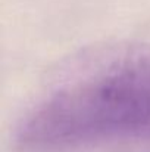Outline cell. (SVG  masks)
Masks as SVG:
<instances>
[{"label": "cell", "mask_w": 150, "mask_h": 152, "mask_svg": "<svg viewBox=\"0 0 150 152\" xmlns=\"http://www.w3.org/2000/svg\"><path fill=\"white\" fill-rule=\"evenodd\" d=\"M150 134V43L109 42L62 61L13 132L18 152H74Z\"/></svg>", "instance_id": "obj_1"}]
</instances>
